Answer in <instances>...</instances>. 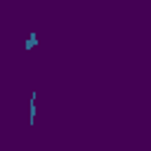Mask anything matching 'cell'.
<instances>
[{"mask_svg":"<svg viewBox=\"0 0 151 151\" xmlns=\"http://www.w3.org/2000/svg\"><path fill=\"white\" fill-rule=\"evenodd\" d=\"M35 97H38V92H31V104H28V123H31V127L35 125Z\"/></svg>","mask_w":151,"mask_h":151,"instance_id":"1","label":"cell"},{"mask_svg":"<svg viewBox=\"0 0 151 151\" xmlns=\"http://www.w3.org/2000/svg\"><path fill=\"white\" fill-rule=\"evenodd\" d=\"M35 45H38V33L33 31V33L28 35V40H26V45H24V47H26V52H31V50H33Z\"/></svg>","mask_w":151,"mask_h":151,"instance_id":"2","label":"cell"}]
</instances>
